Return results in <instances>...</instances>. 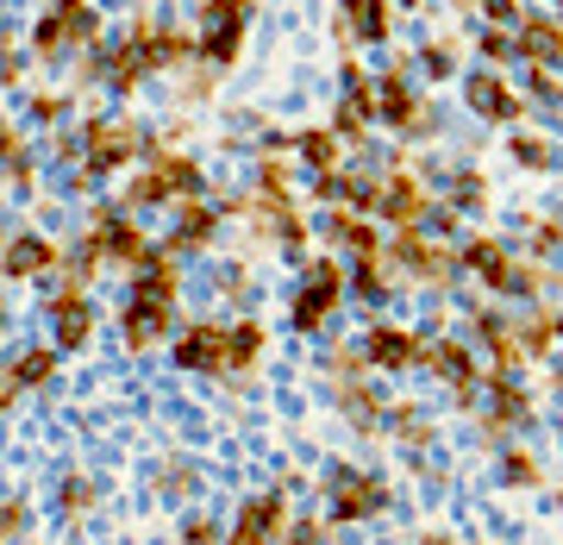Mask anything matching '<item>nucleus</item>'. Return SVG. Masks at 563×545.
Masks as SVG:
<instances>
[{"instance_id":"f257e3e1","label":"nucleus","mask_w":563,"mask_h":545,"mask_svg":"<svg viewBox=\"0 0 563 545\" xmlns=\"http://www.w3.org/2000/svg\"><path fill=\"white\" fill-rule=\"evenodd\" d=\"M351 302V258L339 251H320V258L301 263V276H295V295H288V326L313 339L325 326L339 320V307Z\"/></svg>"},{"instance_id":"f03ea898","label":"nucleus","mask_w":563,"mask_h":545,"mask_svg":"<svg viewBox=\"0 0 563 545\" xmlns=\"http://www.w3.org/2000/svg\"><path fill=\"white\" fill-rule=\"evenodd\" d=\"M320 508L339 526H369V521H383L388 508H395V489H388V477L357 470V465L339 458V465H325V477H320Z\"/></svg>"},{"instance_id":"7ed1b4c3","label":"nucleus","mask_w":563,"mask_h":545,"mask_svg":"<svg viewBox=\"0 0 563 545\" xmlns=\"http://www.w3.org/2000/svg\"><path fill=\"white\" fill-rule=\"evenodd\" d=\"M176 307H181V295H157V288L132 283L125 302L113 307V333H120V345L132 358H151V351H163L169 333H176Z\"/></svg>"},{"instance_id":"20e7f679","label":"nucleus","mask_w":563,"mask_h":545,"mask_svg":"<svg viewBox=\"0 0 563 545\" xmlns=\"http://www.w3.org/2000/svg\"><path fill=\"white\" fill-rule=\"evenodd\" d=\"M144 151H151V132L120 120V113H107V120H88V163H81V170L95 182H113L120 170L144 163Z\"/></svg>"},{"instance_id":"39448f33","label":"nucleus","mask_w":563,"mask_h":545,"mask_svg":"<svg viewBox=\"0 0 563 545\" xmlns=\"http://www.w3.org/2000/svg\"><path fill=\"white\" fill-rule=\"evenodd\" d=\"M288 526H295L288 483H269V489H257V495H244V502L232 508L225 539H232V545H282V539H288Z\"/></svg>"},{"instance_id":"423d86ee","label":"nucleus","mask_w":563,"mask_h":545,"mask_svg":"<svg viewBox=\"0 0 563 545\" xmlns=\"http://www.w3.org/2000/svg\"><path fill=\"white\" fill-rule=\"evenodd\" d=\"M169 363L188 370V377H213L220 383L232 370V320H188L169 339Z\"/></svg>"},{"instance_id":"0eeeda50","label":"nucleus","mask_w":563,"mask_h":545,"mask_svg":"<svg viewBox=\"0 0 563 545\" xmlns=\"http://www.w3.org/2000/svg\"><path fill=\"white\" fill-rule=\"evenodd\" d=\"M363 358H369L376 377L426 370V333H420V326H395V320H369V326H363Z\"/></svg>"},{"instance_id":"6e6552de","label":"nucleus","mask_w":563,"mask_h":545,"mask_svg":"<svg viewBox=\"0 0 563 545\" xmlns=\"http://www.w3.org/2000/svg\"><path fill=\"white\" fill-rule=\"evenodd\" d=\"M220 232H225V207L220 201H181V207H169V226H163V244L176 251V258H207L213 244H220Z\"/></svg>"},{"instance_id":"1a4fd4ad","label":"nucleus","mask_w":563,"mask_h":545,"mask_svg":"<svg viewBox=\"0 0 563 545\" xmlns=\"http://www.w3.org/2000/svg\"><path fill=\"white\" fill-rule=\"evenodd\" d=\"M320 244L357 263V258H376L388 239L376 232V220H369V214H357V207H320Z\"/></svg>"},{"instance_id":"9d476101","label":"nucleus","mask_w":563,"mask_h":545,"mask_svg":"<svg viewBox=\"0 0 563 545\" xmlns=\"http://www.w3.org/2000/svg\"><path fill=\"white\" fill-rule=\"evenodd\" d=\"M57 370H63V351L51 339L20 345V351L7 358V407H20V395H32V389H51Z\"/></svg>"},{"instance_id":"9b49d317","label":"nucleus","mask_w":563,"mask_h":545,"mask_svg":"<svg viewBox=\"0 0 563 545\" xmlns=\"http://www.w3.org/2000/svg\"><path fill=\"white\" fill-rule=\"evenodd\" d=\"M463 101H470V113L488 126H520L526 120V95H514L495 69H476V76L463 81Z\"/></svg>"},{"instance_id":"f8f14e48","label":"nucleus","mask_w":563,"mask_h":545,"mask_svg":"<svg viewBox=\"0 0 563 545\" xmlns=\"http://www.w3.org/2000/svg\"><path fill=\"white\" fill-rule=\"evenodd\" d=\"M63 263V244L44 239V232H13L7 239V283H44V276H57Z\"/></svg>"},{"instance_id":"ddd939ff","label":"nucleus","mask_w":563,"mask_h":545,"mask_svg":"<svg viewBox=\"0 0 563 545\" xmlns=\"http://www.w3.org/2000/svg\"><path fill=\"white\" fill-rule=\"evenodd\" d=\"M495 477H501V489H520V495L551 489V470H544V458L526 439H514V445H501V451H495Z\"/></svg>"},{"instance_id":"4468645a","label":"nucleus","mask_w":563,"mask_h":545,"mask_svg":"<svg viewBox=\"0 0 563 545\" xmlns=\"http://www.w3.org/2000/svg\"><path fill=\"white\" fill-rule=\"evenodd\" d=\"M295 157H301L307 176H332V170H344V132L339 126H313V132H301L295 139Z\"/></svg>"},{"instance_id":"2eb2a0df","label":"nucleus","mask_w":563,"mask_h":545,"mask_svg":"<svg viewBox=\"0 0 563 545\" xmlns=\"http://www.w3.org/2000/svg\"><path fill=\"white\" fill-rule=\"evenodd\" d=\"M269 358V326L257 314H239L232 320V370L225 377H257V363Z\"/></svg>"},{"instance_id":"dca6fc26","label":"nucleus","mask_w":563,"mask_h":545,"mask_svg":"<svg viewBox=\"0 0 563 545\" xmlns=\"http://www.w3.org/2000/svg\"><path fill=\"white\" fill-rule=\"evenodd\" d=\"M439 201H451L463 220H470V214H488V207H495V188H488L483 170H451L444 188H439Z\"/></svg>"},{"instance_id":"f3484780","label":"nucleus","mask_w":563,"mask_h":545,"mask_svg":"<svg viewBox=\"0 0 563 545\" xmlns=\"http://www.w3.org/2000/svg\"><path fill=\"white\" fill-rule=\"evenodd\" d=\"M520 57L526 63H558L563 57V25L526 13V20H520Z\"/></svg>"},{"instance_id":"a211bd4d","label":"nucleus","mask_w":563,"mask_h":545,"mask_svg":"<svg viewBox=\"0 0 563 545\" xmlns=\"http://www.w3.org/2000/svg\"><path fill=\"white\" fill-rule=\"evenodd\" d=\"M95 502H101V489L88 483L81 470H69V477H57V514H63L69 526H81V521H88V514H95Z\"/></svg>"},{"instance_id":"6ab92c4d","label":"nucleus","mask_w":563,"mask_h":545,"mask_svg":"<svg viewBox=\"0 0 563 545\" xmlns=\"http://www.w3.org/2000/svg\"><path fill=\"white\" fill-rule=\"evenodd\" d=\"M507 157L520 163V170H558V144L551 139H539V132H520V126H514V132H507Z\"/></svg>"},{"instance_id":"aec40b11","label":"nucleus","mask_w":563,"mask_h":545,"mask_svg":"<svg viewBox=\"0 0 563 545\" xmlns=\"http://www.w3.org/2000/svg\"><path fill=\"white\" fill-rule=\"evenodd\" d=\"M157 489L169 495V502H188V495L201 489V470L188 465L181 451H169V465H157Z\"/></svg>"},{"instance_id":"412c9836","label":"nucleus","mask_w":563,"mask_h":545,"mask_svg":"<svg viewBox=\"0 0 563 545\" xmlns=\"http://www.w3.org/2000/svg\"><path fill=\"white\" fill-rule=\"evenodd\" d=\"M282 545H339V521H332L325 508L295 514V526H288V539H282Z\"/></svg>"},{"instance_id":"4be33fe9","label":"nucleus","mask_w":563,"mask_h":545,"mask_svg":"<svg viewBox=\"0 0 563 545\" xmlns=\"http://www.w3.org/2000/svg\"><path fill=\"white\" fill-rule=\"evenodd\" d=\"M25 533H32V508H25V495H7V514H0V539L20 545Z\"/></svg>"},{"instance_id":"5701e85b","label":"nucleus","mask_w":563,"mask_h":545,"mask_svg":"<svg viewBox=\"0 0 563 545\" xmlns=\"http://www.w3.org/2000/svg\"><path fill=\"white\" fill-rule=\"evenodd\" d=\"M181 545H225V533H220L213 514H188V521H181Z\"/></svg>"},{"instance_id":"b1692460","label":"nucleus","mask_w":563,"mask_h":545,"mask_svg":"<svg viewBox=\"0 0 563 545\" xmlns=\"http://www.w3.org/2000/svg\"><path fill=\"white\" fill-rule=\"evenodd\" d=\"M420 69H426L432 81L457 76V57H451V44H426V51H420Z\"/></svg>"},{"instance_id":"393cba45","label":"nucleus","mask_w":563,"mask_h":545,"mask_svg":"<svg viewBox=\"0 0 563 545\" xmlns=\"http://www.w3.org/2000/svg\"><path fill=\"white\" fill-rule=\"evenodd\" d=\"M413 545H463V539H451V533H420Z\"/></svg>"},{"instance_id":"a878e982","label":"nucleus","mask_w":563,"mask_h":545,"mask_svg":"<svg viewBox=\"0 0 563 545\" xmlns=\"http://www.w3.org/2000/svg\"><path fill=\"white\" fill-rule=\"evenodd\" d=\"M551 508H558V514H563V483H551Z\"/></svg>"},{"instance_id":"bb28decb","label":"nucleus","mask_w":563,"mask_h":545,"mask_svg":"<svg viewBox=\"0 0 563 545\" xmlns=\"http://www.w3.org/2000/svg\"><path fill=\"white\" fill-rule=\"evenodd\" d=\"M225 545H232V539H225Z\"/></svg>"}]
</instances>
